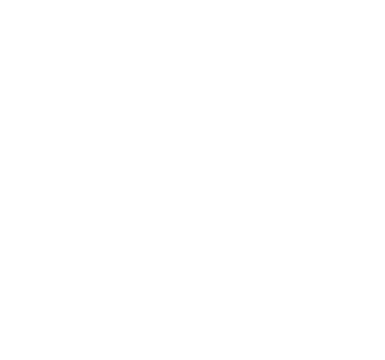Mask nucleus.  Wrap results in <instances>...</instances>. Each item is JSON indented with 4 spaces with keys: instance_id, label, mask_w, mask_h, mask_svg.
Here are the masks:
<instances>
[]
</instances>
